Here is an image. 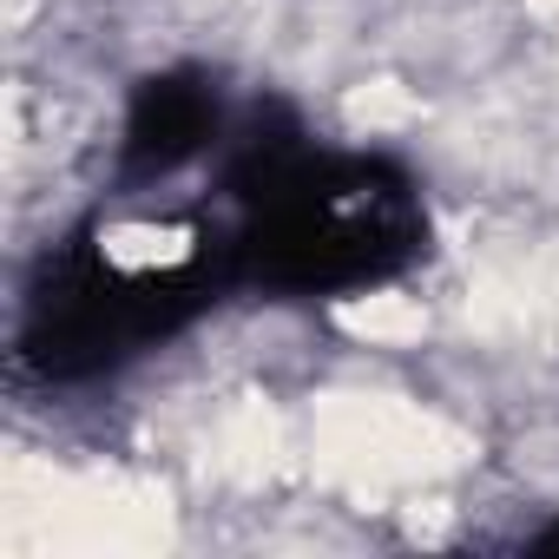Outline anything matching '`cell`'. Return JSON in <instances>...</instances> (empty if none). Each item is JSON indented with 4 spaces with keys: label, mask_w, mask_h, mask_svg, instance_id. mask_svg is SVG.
<instances>
[{
    "label": "cell",
    "mask_w": 559,
    "mask_h": 559,
    "mask_svg": "<svg viewBox=\"0 0 559 559\" xmlns=\"http://www.w3.org/2000/svg\"><path fill=\"white\" fill-rule=\"evenodd\" d=\"M237 290L224 217L185 224H80L27 276L14 356L47 389H80L152 356Z\"/></svg>",
    "instance_id": "7a4b0ae2"
},
{
    "label": "cell",
    "mask_w": 559,
    "mask_h": 559,
    "mask_svg": "<svg viewBox=\"0 0 559 559\" xmlns=\"http://www.w3.org/2000/svg\"><path fill=\"white\" fill-rule=\"evenodd\" d=\"M230 132L224 112V86L211 67H158L145 80H132L126 93V119H119V145H112V185L119 191H145L178 178L185 165L211 158Z\"/></svg>",
    "instance_id": "3957f363"
},
{
    "label": "cell",
    "mask_w": 559,
    "mask_h": 559,
    "mask_svg": "<svg viewBox=\"0 0 559 559\" xmlns=\"http://www.w3.org/2000/svg\"><path fill=\"white\" fill-rule=\"evenodd\" d=\"M526 552H546V559H559V520H546V526L526 539Z\"/></svg>",
    "instance_id": "277c9868"
},
{
    "label": "cell",
    "mask_w": 559,
    "mask_h": 559,
    "mask_svg": "<svg viewBox=\"0 0 559 559\" xmlns=\"http://www.w3.org/2000/svg\"><path fill=\"white\" fill-rule=\"evenodd\" d=\"M237 290L336 304L428 257L421 178L389 152L317 145L290 99H250L217 145V198Z\"/></svg>",
    "instance_id": "6da1fadb"
}]
</instances>
